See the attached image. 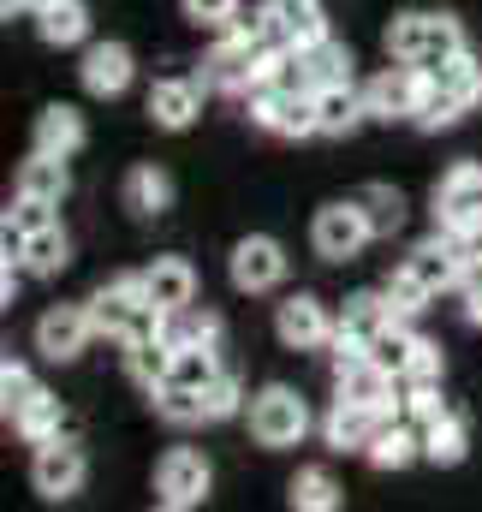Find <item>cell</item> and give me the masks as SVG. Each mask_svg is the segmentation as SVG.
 <instances>
[{
	"instance_id": "obj_1",
	"label": "cell",
	"mask_w": 482,
	"mask_h": 512,
	"mask_svg": "<svg viewBox=\"0 0 482 512\" xmlns=\"http://www.w3.org/2000/svg\"><path fill=\"white\" fill-rule=\"evenodd\" d=\"M471 42H465V24L453 18V12H405V18H393V30H387V54H393V66H411V72H441L447 60H459Z\"/></svg>"
},
{
	"instance_id": "obj_2",
	"label": "cell",
	"mask_w": 482,
	"mask_h": 512,
	"mask_svg": "<svg viewBox=\"0 0 482 512\" xmlns=\"http://www.w3.org/2000/svg\"><path fill=\"white\" fill-rule=\"evenodd\" d=\"M90 322H96V334H108V340H120V346L155 340V328H161V316H155V304L143 298V280H137V274L108 280V286L90 298Z\"/></svg>"
},
{
	"instance_id": "obj_3",
	"label": "cell",
	"mask_w": 482,
	"mask_h": 512,
	"mask_svg": "<svg viewBox=\"0 0 482 512\" xmlns=\"http://www.w3.org/2000/svg\"><path fill=\"white\" fill-rule=\"evenodd\" d=\"M250 435L262 441V447H298L304 435H310V405H304V393L286 382H268L262 393H250Z\"/></svg>"
},
{
	"instance_id": "obj_4",
	"label": "cell",
	"mask_w": 482,
	"mask_h": 512,
	"mask_svg": "<svg viewBox=\"0 0 482 512\" xmlns=\"http://www.w3.org/2000/svg\"><path fill=\"white\" fill-rule=\"evenodd\" d=\"M477 221H482V167L477 161H459L435 185V233L453 239V245H465L477 233Z\"/></svg>"
},
{
	"instance_id": "obj_5",
	"label": "cell",
	"mask_w": 482,
	"mask_h": 512,
	"mask_svg": "<svg viewBox=\"0 0 482 512\" xmlns=\"http://www.w3.org/2000/svg\"><path fill=\"white\" fill-rule=\"evenodd\" d=\"M215 489V465L197 453V447H167L161 465H155V495L173 501V507H203Z\"/></svg>"
},
{
	"instance_id": "obj_6",
	"label": "cell",
	"mask_w": 482,
	"mask_h": 512,
	"mask_svg": "<svg viewBox=\"0 0 482 512\" xmlns=\"http://www.w3.org/2000/svg\"><path fill=\"white\" fill-rule=\"evenodd\" d=\"M369 239H375V233H369V221H363V209L352 197H346V203H322L316 221H310V245H316L322 262H352Z\"/></svg>"
},
{
	"instance_id": "obj_7",
	"label": "cell",
	"mask_w": 482,
	"mask_h": 512,
	"mask_svg": "<svg viewBox=\"0 0 482 512\" xmlns=\"http://www.w3.org/2000/svg\"><path fill=\"white\" fill-rule=\"evenodd\" d=\"M250 126H262L268 137H316V96L304 90H250Z\"/></svg>"
},
{
	"instance_id": "obj_8",
	"label": "cell",
	"mask_w": 482,
	"mask_h": 512,
	"mask_svg": "<svg viewBox=\"0 0 482 512\" xmlns=\"http://www.w3.org/2000/svg\"><path fill=\"white\" fill-rule=\"evenodd\" d=\"M399 376H387L375 358H352V364H334V393L346 399V405H363V411H375V417H405V399L393 393Z\"/></svg>"
},
{
	"instance_id": "obj_9",
	"label": "cell",
	"mask_w": 482,
	"mask_h": 512,
	"mask_svg": "<svg viewBox=\"0 0 482 512\" xmlns=\"http://www.w3.org/2000/svg\"><path fill=\"white\" fill-rule=\"evenodd\" d=\"M274 334H280L286 352H322V346H334V316L316 292H292L274 310Z\"/></svg>"
},
{
	"instance_id": "obj_10",
	"label": "cell",
	"mask_w": 482,
	"mask_h": 512,
	"mask_svg": "<svg viewBox=\"0 0 482 512\" xmlns=\"http://www.w3.org/2000/svg\"><path fill=\"white\" fill-rule=\"evenodd\" d=\"M90 340H96L90 304H54V310H42V322H36V352H42L48 364H72V358H84Z\"/></svg>"
},
{
	"instance_id": "obj_11",
	"label": "cell",
	"mask_w": 482,
	"mask_h": 512,
	"mask_svg": "<svg viewBox=\"0 0 482 512\" xmlns=\"http://www.w3.org/2000/svg\"><path fill=\"white\" fill-rule=\"evenodd\" d=\"M84 477H90V459H84V447H78L72 435L36 447V459H30V483H36V495H48V501H72V495L84 489Z\"/></svg>"
},
{
	"instance_id": "obj_12",
	"label": "cell",
	"mask_w": 482,
	"mask_h": 512,
	"mask_svg": "<svg viewBox=\"0 0 482 512\" xmlns=\"http://www.w3.org/2000/svg\"><path fill=\"white\" fill-rule=\"evenodd\" d=\"M387 298L381 292H352L340 322H334V364H352V358H369V340L387 328Z\"/></svg>"
},
{
	"instance_id": "obj_13",
	"label": "cell",
	"mask_w": 482,
	"mask_h": 512,
	"mask_svg": "<svg viewBox=\"0 0 482 512\" xmlns=\"http://www.w3.org/2000/svg\"><path fill=\"white\" fill-rule=\"evenodd\" d=\"M286 245L280 239H268V233H250V239H239L233 245V256H227V274H233V286L239 292H274L280 280H286Z\"/></svg>"
},
{
	"instance_id": "obj_14",
	"label": "cell",
	"mask_w": 482,
	"mask_h": 512,
	"mask_svg": "<svg viewBox=\"0 0 482 512\" xmlns=\"http://www.w3.org/2000/svg\"><path fill=\"white\" fill-rule=\"evenodd\" d=\"M417 102H423V72L411 66H387L363 84V114L393 126V120H417Z\"/></svg>"
},
{
	"instance_id": "obj_15",
	"label": "cell",
	"mask_w": 482,
	"mask_h": 512,
	"mask_svg": "<svg viewBox=\"0 0 482 512\" xmlns=\"http://www.w3.org/2000/svg\"><path fill=\"white\" fill-rule=\"evenodd\" d=\"M465 268H471V251L465 245H453V239H423L417 251L405 256V274L429 292V298H441V292H453V286H465Z\"/></svg>"
},
{
	"instance_id": "obj_16",
	"label": "cell",
	"mask_w": 482,
	"mask_h": 512,
	"mask_svg": "<svg viewBox=\"0 0 482 512\" xmlns=\"http://www.w3.org/2000/svg\"><path fill=\"white\" fill-rule=\"evenodd\" d=\"M137 280H143V298L155 304V316H179L197 304V268L185 256H155Z\"/></svg>"
},
{
	"instance_id": "obj_17",
	"label": "cell",
	"mask_w": 482,
	"mask_h": 512,
	"mask_svg": "<svg viewBox=\"0 0 482 512\" xmlns=\"http://www.w3.org/2000/svg\"><path fill=\"white\" fill-rule=\"evenodd\" d=\"M262 18H268V30H274L280 48H310V42L328 36L322 0H262Z\"/></svg>"
},
{
	"instance_id": "obj_18",
	"label": "cell",
	"mask_w": 482,
	"mask_h": 512,
	"mask_svg": "<svg viewBox=\"0 0 482 512\" xmlns=\"http://www.w3.org/2000/svg\"><path fill=\"white\" fill-rule=\"evenodd\" d=\"M78 72H84V90L90 96H125L131 78H137V60H131L125 42H90Z\"/></svg>"
},
{
	"instance_id": "obj_19",
	"label": "cell",
	"mask_w": 482,
	"mask_h": 512,
	"mask_svg": "<svg viewBox=\"0 0 482 512\" xmlns=\"http://www.w3.org/2000/svg\"><path fill=\"white\" fill-rule=\"evenodd\" d=\"M143 108H149V120L161 131H185L203 114V84H197V78H155Z\"/></svg>"
},
{
	"instance_id": "obj_20",
	"label": "cell",
	"mask_w": 482,
	"mask_h": 512,
	"mask_svg": "<svg viewBox=\"0 0 482 512\" xmlns=\"http://www.w3.org/2000/svg\"><path fill=\"white\" fill-rule=\"evenodd\" d=\"M84 137H90V126H84V114H78L72 102H54V108L36 114V155H60V161H72V155L84 149Z\"/></svg>"
},
{
	"instance_id": "obj_21",
	"label": "cell",
	"mask_w": 482,
	"mask_h": 512,
	"mask_svg": "<svg viewBox=\"0 0 482 512\" xmlns=\"http://www.w3.org/2000/svg\"><path fill=\"white\" fill-rule=\"evenodd\" d=\"M363 459L375 471H405L411 459H423V429L405 423V417H381V429H375V441H369Z\"/></svg>"
},
{
	"instance_id": "obj_22",
	"label": "cell",
	"mask_w": 482,
	"mask_h": 512,
	"mask_svg": "<svg viewBox=\"0 0 482 512\" xmlns=\"http://www.w3.org/2000/svg\"><path fill=\"white\" fill-rule=\"evenodd\" d=\"M375 429H381V417H375V411H363V405H346V399H334V405H328V417H322V435H328V447H334V453H369Z\"/></svg>"
},
{
	"instance_id": "obj_23",
	"label": "cell",
	"mask_w": 482,
	"mask_h": 512,
	"mask_svg": "<svg viewBox=\"0 0 482 512\" xmlns=\"http://www.w3.org/2000/svg\"><path fill=\"white\" fill-rule=\"evenodd\" d=\"M369 114H363V90L352 84H328L316 90V137H352Z\"/></svg>"
},
{
	"instance_id": "obj_24",
	"label": "cell",
	"mask_w": 482,
	"mask_h": 512,
	"mask_svg": "<svg viewBox=\"0 0 482 512\" xmlns=\"http://www.w3.org/2000/svg\"><path fill=\"white\" fill-rule=\"evenodd\" d=\"M298 72H304V84H310V96H316V90H328V84H352V54H346V42L322 36V42L298 48Z\"/></svg>"
},
{
	"instance_id": "obj_25",
	"label": "cell",
	"mask_w": 482,
	"mask_h": 512,
	"mask_svg": "<svg viewBox=\"0 0 482 512\" xmlns=\"http://www.w3.org/2000/svg\"><path fill=\"white\" fill-rule=\"evenodd\" d=\"M12 191H18V197H30V203H54V209H60V197L72 191V173H66V161H60V155H30V161L18 167Z\"/></svg>"
},
{
	"instance_id": "obj_26",
	"label": "cell",
	"mask_w": 482,
	"mask_h": 512,
	"mask_svg": "<svg viewBox=\"0 0 482 512\" xmlns=\"http://www.w3.org/2000/svg\"><path fill=\"white\" fill-rule=\"evenodd\" d=\"M125 209L143 215V221L167 215V209H173V179H167L155 161H137V167L125 173Z\"/></svg>"
},
{
	"instance_id": "obj_27",
	"label": "cell",
	"mask_w": 482,
	"mask_h": 512,
	"mask_svg": "<svg viewBox=\"0 0 482 512\" xmlns=\"http://www.w3.org/2000/svg\"><path fill=\"white\" fill-rule=\"evenodd\" d=\"M155 340L161 346H173V352H185V346H221V316L215 310H179V316H161V328H155Z\"/></svg>"
},
{
	"instance_id": "obj_28",
	"label": "cell",
	"mask_w": 482,
	"mask_h": 512,
	"mask_svg": "<svg viewBox=\"0 0 482 512\" xmlns=\"http://www.w3.org/2000/svg\"><path fill=\"white\" fill-rule=\"evenodd\" d=\"M12 429H18V435H24L30 447L66 441V405H60V399H54V393L42 387V393H36L30 405H18V411H12Z\"/></svg>"
},
{
	"instance_id": "obj_29",
	"label": "cell",
	"mask_w": 482,
	"mask_h": 512,
	"mask_svg": "<svg viewBox=\"0 0 482 512\" xmlns=\"http://www.w3.org/2000/svg\"><path fill=\"white\" fill-rule=\"evenodd\" d=\"M286 501H292V512H340L346 507L334 471H322V465H304V471L286 483Z\"/></svg>"
},
{
	"instance_id": "obj_30",
	"label": "cell",
	"mask_w": 482,
	"mask_h": 512,
	"mask_svg": "<svg viewBox=\"0 0 482 512\" xmlns=\"http://www.w3.org/2000/svg\"><path fill=\"white\" fill-rule=\"evenodd\" d=\"M352 203L363 209V221H369L375 239H393V233L405 227V191H399V185H363Z\"/></svg>"
},
{
	"instance_id": "obj_31",
	"label": "cell",
	"mask_w": 482,
	"mask_h": 512,
	"mask_svg": "<svg viewBox=\"0 0 482 512\" xmlns=\"http://www.w3.org/2000/svg\"><path fill=\"white\" fill-rule=\"evenodd\" d=\"M471 453V423L459 417V411H447V417H435L429 429H423V459L429 465H459Z\"/></svg>"
},
{
	"instance_id": "obj_32",
	"label": "cell",
	"mask_w": 482,
	"mask_h": 512,
	"mask_svg": "<svg viewBox=\"0 0 482 512\" xmlns=\"http://www.w3.org/2000/svg\"><path fill=\"white\" fill-rule=\"evenodd\" d=\"M36 30H42L48 48H72V42L90 36V6L84 0H54L48 12H36Z\"/></svg>"
},
{
	"instance_id": "obj_33",
	"label": "cell",
	"mask_w": 482,
	"mask_h": 512,
	"mask_svg": "<svg viewBox=\"0 0 482 512\" xmlns=\"http://www.w3.org/2000/svg\"><path fill=\"white\" fill-rule=\"evenodd\" d=\"M125 370H131V382L143 387V393H161L167 376H173V346H161V340H137V346H125Z\"/></svg>"
},
{
	"instance_id": "obj_34",
	"label": "cell",
	"mask_w": 482,
	"mask_h": 512,
	"mask_svg": "<svg viewBox=\"0 0 482 512\" xmlns=\"http://www.w3.org/2000/svg\"><path fill=\"white\" fill-rule=\"evenodd\" d=\"M429 78H435V84H441V90H447L465 114H471V108H482V60L471 54V48H465L459 60H447L441 72H429Z\"/></svg>"
},
{
	"instance_id": "obj_35",
	"label": "cell",
	"mask_w": 482,
	"mask_h": 512,
	"mask_svg": "<svg viewBox=\"0 0 482 512\" xmlns=\"http://www.w3.org/2000/svg\"><path fill=\"white\" fill-rule=\"evenodd\" d=\"M411 352H417V334H411V322H387V328L369 340V358H375L387 376H399V382H405V364H411Z\"/></svg>"
},
{
	"instance_id": "obj_36",
	"label": "cell",
	"mask_w": 482,
	"mask_h": 512,
	"mask_svg": "<svg viewBox=\"0 0 482 512\" xmlns=\"http://www.w3.org/2000/svg\"><path fill=\"white\" fill-rule=\"evenodd\" d=\"M215 376H221V358H215L209 346H185V352H173V376H167V387H191V393H203Z\"/></svg>"
},
{
	"instance_id": "obj_37",
	"label": "cell",
	"mask_w": 482,
	"mask_h": 512,
	"mask_svg": "<svg viewBox=\"0 0 482 512\" xmlns=\"http://www.w3.org/2000/svg\"><path fill=\"white\" fill-rule=\"evenodd\" d=\"M66 262H72V245H66V233H60V227H48V233H36V239H30L24 274H36V280H54Z\"/></svg>"
},
{
	"instance_id": "obj_38",
	"label": "cell",
	"mask_w": 482,
	"mask_h": 512,
	"mask_svg": "<svg viewBox=\"0 0 482 512\" xmlns=\"http://www.w3.org/2000/svg\"><path fill=\"white\" fill-rule=\"evenodd\" d=\"M459 120H465V108H459L435 78H423V102H417V120H411V126L417 131H447V126H459Z\"/></svg>"
},
{
	"instance_id": "obj_39",
	"label": "cell",
	"mask_w": 482,
	"mask_h": 512,
	"mask_svg": "<svg viewBox=\"0 0 482 512\" xmlns=\"http://www.w3.org/2000/svg\"><path fill=\"white\" fill-rule=\"evenodd\" d=\"M244 411V387L233 370H221L215 382L203 387V423H227V417H239Z\"/></svg>"
},
{
	"instance_id": "obj_40",
	"label": "cell",
	"mask_w": 482,
	"mask_h": 512,
	"mask_svg": "<svg viewBox=\"0 0 482 512\" xmlns=\"http://www.w3.org/2000/svg\"><path fill=\"white\" fill-rule=\"evenodd\" d=\"M381 298H387V316H393V322H411L417 310H429V304H435V298H429V292H423V286L405 274V268H399V274L381 286Z\"/></svg>"
},
{
	"instance_id": "obj_41",
	"label": "cell",
	"mask_w": 482,
	"mask_h": 512,
	"mask_svg": "<svg viewBox=\"0 0 482 512\" xmlns=\"http://www.w3.org/2000/svg\"><path fill=\"white\" fill-rule=\"evenodd\" d=\"M155 399V417L161 423H203V393H191V387H161V393H149Z\"/></svg>"
},
{
	"instance_id": "obj_42",
	"label": "cell",
	"mask_w": 482,
	"mask_h": 512,
	"mask_svg": "<svg viewBox=\"0 0 482 512\" xmlns=\"http://www.w3.org/2000/svg\"><path fill=\"white\" fill-rule=\"evenodd\" d=\"M42 393V382L24 370V364H12V358H0V417H12L18 405H30Z\"/></svg>"
},
{
	"instance_id": "obj_43",
	"label": "cell",
	"mask_w": 482,
	"mask_h": 512,
	"mask_svg": "<svg viewBox=\"0 0 482 512\" xmlns=\"http://www.w3.org/2000/svg\"><path fill=\"white\" fill-rule=\"evenodd\" d=\"M179 12H185L197 30H215V36H221V30L239 18V0H179Z\"/></svg>"
},
{
	"instance_id": "obj_44",
	"label": "cell",
	"mask_w": 482,
	"mask_h": 512,
	"mask_svg": "<svg viewBox=\"0 0 482 512\" xmlns=\"http://www.w3.org/2000/svg\"><path fill=\"white\" fill-rule=\"evenodd\" d=\"M405 417H411L417 429H429L435 417H447V405H441V387H435V382H411V387H405Z\"/></svg>"
},
{
	"instance_id": "obj_45",
	"label": "cell",
	"mask_w": 482,
	"mask_h": 512,
	"mask_svg": "<svg viewBox=\"0 0 482 512\" xmlns=\"http://www.w3.org/2000/svg\"><path fill=\"white\" fill-rule=\"evenodd\" d=\"M405 382H441V346L429 334H417V352L405 364Z\"/></svg>"
},
{
	"instance_id": "obj_46",
	"label": "cell",
	"mask_w": 482,
	"mask_h": 512,
	"mask_svg": "<svg viewBox=\"0 0 482 512\" xmlns=\"http://www.w3.org/2000/svg\"><path fill=\"white\" fill-rule=\"evenodd\" d=\"M24 256H30V233H24V227L12 221V209H6V215H0V262H6V268H24Z\"/></svg>"
},
{
	"instance_id": "obj_47",
	"label": "cell",
	"mask_w": 482,
	"mask_h": 512,
	"mask_svg": "<svg viewBox=\"0 0 482 512\" xmlns=\"http://www.w3.org/2000/svg\"><path fill=\"white\" fill-rule=\"evenodd\" d=\"M12 221L36 239V233H48V227H60L54 221V203H30V197H18V209H12Z\"/></svg>"
},
{
	"instance_id": "obj_48",
	"label": "cell",
	"mask_w": 482,
	"mask_h": 512,
	"mask_svg": "<svg viewBox=\"0 0 482 512\" xmlns=\"http://www.w3.org/2000/svg\"><path fill=\"white\" fill-rule=\"evenodd\" d=\"M459 292H465V322H477L482 328V262L465 268V286H459Z\"/></svg>"
},
{
	"instance_id": "obj_49",
	"label": "cell",
	"mask_w": 482,
	"mask_h": 512,
	"mask_svg": "<svg viewBox=\"0 0 482 512\" xmlns=\"http://www.w3.org/2000/svg\"><path fill=\"white\" fill-rule=\"evenodd\" d=\"M12 292H18V268H6V262H0V310L12 304Z\"/></svg>"
},
{
	"instance_id": "obj_50",
	"label": "cell",
	"mask_w": 482,
	"mask_h": 512,
	"mask_svg": "<svg viewBox=\"0 0 482 512\" xmlns=\"http://www.w3.org/2000/svg\"><path fill=\"white\" fill-rule=\"evenodd\" d=\"M465 251H471V262H482V221H477V233L465 239Z\"/></svg>"
},
{
	"instance_id": "obj_51",
	"label": "cell",
	"mask_w": 482,
	"mask_h": 512,
	"mask_svg": "<svg viewBox=\"0 0 482 512\" xmlns=\"http://www.w3.org/2000/svg\"><path fill=\"white\" fill-rule=\"evenodd\" d=\"M12 12H30L24 0H0V18H12Z\"/></svg>"
},
{
	"instance_id": "obj_52",
	"label": "cell",
	"mask_w": 482,
	"mask_h": 512,
	"mask_svg": "<svg viewBox=\"0 0 482 512\" xmlns=\"http://www.w3.org/2000/svg\"><path fill=\"white\" fill-rule=\"evenodd\" d=\"M149 512H191V507H173V501H155Z\"/></svg>"
},
{
	"instance_id": "obj_53",
	"label": "cell",
	"mask_w": 482,
	"mask_h": 512,
	"mask_svg": "<svg viewBox=\"0 0 482 512\" xmlns=\"http://www.w3.org/2000/svg\"><path fill=\"white\" fill-rule=\"evenodd\" d=\"M24 6H30V12H48V6H54V0H24Z\"/></svg>"
}]
</instances>
